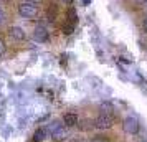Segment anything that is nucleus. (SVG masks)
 <instances>
[{"label":"nucleus","mask_w":147,"mask_h":142,"mask_svg":"<svg viewBox=\"0 0 147 142\" xmlns=\"http://www.w3.org/2000/svg\"><path fill=\"white\" fill-rule=\"evenodd\" d=\"M47 132L48 135L53 139V141L60 142V141H65V137H66V131H65V126L63 124H60V122H51V124H48L47 127Z\"/></svg>","instance_id":"1"},{"label":"nucleus","mask_w":147,"mask_h":142,"mask_svg":"<svg viewBox=\"0 0 147 142\" xmlns=\"http://www.w3.org/2000/svg\"><path fill=\"white\" fill-rule=\"evenodd\" d=\"M18 13L22 17H25V18H33L38 15V5L33 3V2H22L20 5H18Z\"/></svg>","instance_id":"2"},{"label":"nucleus","mask_w":147,"mask_h":142,"mask_svg":"<svg viewBox=\"0 0 147 142\" xmlns=\"http://www.w3.org/2000/svg\"><path fill=\"white\" fill-rule=\"evenodd\" d=\"M94 126L98 129H111L114 126V116L113 114H99L94 121Z\"/></svg>","instance_id":"3"},{"label":"nucleus","mask_w":147,"mask_h":142,"mask_svg":"<svg viewBox=\"0 0 147 142\" xmlns=\"http://www.w3.org/2000/svg\"><path fill=\"white\" fill-rule=\"evenodd\" d=\"M139 121L134 117V116H127L126 119H124V124H122V129H124V132L127 134H137L139 132Z\"/></svg>","instance_id":"4"},{"label":"nucleus","mask_w":147,"mask_h":142,"mask_svg":"<svg viewBox=\"0 0 147 142\" xmlns=\"http://www.w3.org/2000/svg\"><path fill=\"white\" fill-rule=\"evenodd\" d=\"M33 38L38 41V43H47L48 38H50V33H48V30L45 27L38 25V27L33 30Z\"/></svg>","instance_id":"5"},{"label":"nucleus","mask_w":147,"mask_h":142,"mask_svg":"<svg viewBox=\"0 0 147 142\" xmlns=\"http://www.w3.org/2000/svg\"><path fill=\"white\" fill-rule=\"evenodd\" d=\"M8 33H10V36H12L13 40H18V41L25 40V32H23L20 27H12L8 30Z\"/></svg>","instance_id":"6"},{"label":"nucleus","mask_w":147,"mask_h":142,"mask_svg":"<svg viewBox=\"0 0 147 142\" xmlns=\"http://www.w3.org/2000/svg\"><path fill=\"white\" fill-rule=\"evenodd\" d=\"M63 122H65V126H68V127H73V126L78 124V114L68 112V114L63 116Z\"/></svg>","instance_id":"7"},{"label":"nucleus","mask_w":147,"mask_h":142,"mask_svg":"<svg viewBox=\"0 0 147 142\" xmlns=\"http://www.w3.org/2000/svg\"><path fill=\"white\" fill-rule=\"evenodd\" d=\"M99 111H101V114H113L114 116V106H113V102H109V101L101 102V104H99Z\"/></svg>","instance_id":"8"},{"label":"nucleus","mask_w":147,"mask_h":142,"mask_svg":"<svg viewBox=\"0 0 147 142\" xmlns=\"http://www.w3.org/2000/svg\"><path fill=\"white\" fill-rule=\"evenodd\" d=\"M48 135V132H47V129L45 127H40V129H36L35 131V134H33V141L35 142H41L45 137Z\"/></svg>","instance_id":"9"},{"label":"nucleus","mask_w":147,"mask_h":142,"mask_svg":"<svg viewBox=\"0 0 147 142\" xmlns=\"http://www.w3.org/2000/svg\"><path fill=\"white\" fill-rule=\"evenodd\" d=\"M63 32H65L66 35L73 33V32H74V23H69V22H68V23H65V25H63Z\"/></svg>","instance_id":"10"},{"label":"nucleus","mask_w":147,"mask_h":142,"mask_svg":"<svg viewBox=\"0 0 147 142\" xmlns=\"http://www.w3.org/2000/svg\"><path fill=\"white\" fill-rule=\"evenodd\" d=\"M68 17H69V23H74V25H76V22H78V17H76V12H74V8H69V12H68Z\"/></svg>","instance_id":"11"},{"label":"nucleus","mask_w":147,"mask_h":142,"mask_svg":"<svg viewBox=\"0 0 147 142\" xmlns=\"http://www.w3.org/2000/svg\"><path fill=\"white\" fill-rule=\"evenodd\" d=\"M91 142H109V139L104 137V135H96V137L91 139Z\"/></svg>","instance_id":"12"},{"label":"nucleus","mask_w":147,"mask_h":142,"mask_svg":"<svg viewBox=\"0 0 147 142\" xmlns=\"http://www.w3.org/2000/svg\"><path fill=\"white\" fill-rule=\"evenodd\" d=\"M55 18H56V8H53V10L50 8V10H48V20L55 22Z\"/></svg>","instance_id":"13"},{"label":"nucleus","mask_w":147,"mask_h":142,"mask_svg":"<svg viewBox=\"0 0 147 142\" xmlns=\"http://www.w3.org/2000/svg\"><path fill=\"white\" fill-rule=\"evenodd\" d=\"M3 53H5V43L0 40V56H2Z\"/></svg>","instance_id":"14"},{"label":"nucleus","mask_w":147,"mask_h":142,"mask_svg":"<svg viewBox=\"0 0 147 142\" xmlns=\"http://www.w3.org/2000/svg\"><path fill=\"white\" fill-rule=\"evenodd\" d=\"M3 22H5V13H3V10L0 8V25H2Z\"/></svg>","instance_id":"15"},{"label":"nucleus","mask_w":147,"mask_h":142,"mask_svg":"<svg viewBox=\"0 0 147 142\" xmlns=\"http://www.w3.org/2000/svg\"><path fill=\"white\" fill-rule=\"evenodd\" d=\"M61 2H65V3H71L73 0H61Z\"/></svg>","instance_id":"16"},{"label":"nucleus","mask_w":147,"mask_h":142,"mask_svg":"<svg viewBox=\"0 0 147 142\" xmlns=\"http://www.w3.org/2000/svg\"><path fill=\"white\" fill-rule=\"evenodd\" d=\"M144 30H146V32H147V20L144 22Z\"/></svg>","instance_id":"17"},{"label":"nucleus","mask_w":147,"mask_h":142,"mask_svg":"<svg viewBox=\"0 0 147 142\" xmlns=\"http://www.w3.org/2000/svg\"><path fill=\"white\" fill-rule=\"evenodd\" d=\"M27 2H33V3H36V2H40V0H27Z\"/></svg>","instance_id":"18"},{"label":"nucleus","mask_w":147,"mask_h":142,"mask_svg":"<svg viewBox=\"0 0 147 142\" xmlns=\"http://www.w3.org/2000/svg\"><path fill=\"white\" fill-rule=\"evenodd\" d=\"M83 2H84V3H89V0H83Z\"/></svg>","instance_id":"19"},{"label":"nucleus","mask_w":147,"mask_h":142,"mask_svg":"<svg viewBox=\"0 0 147 142\" xmlns=\"http://www.w3.org/2000/svg\"><path fill=\"white\" fill-rule=\"evenodd\" d=\"M139 2H147V0H139Z\"/></svg>","instance_id":"20"},{"label":"nucleus","mask_w":147,"mask_h":142,"mask_svg":"<svg viewBox=\"0 0 147 142\" xmlns=\"http://www.w3.org/2000/svg\"><path fill=\"white\" fill-rule=\"evenodd\" d=\"M146 8H147V2H146Z\"/></svg>","instance_id":"21"}]
</instances>
